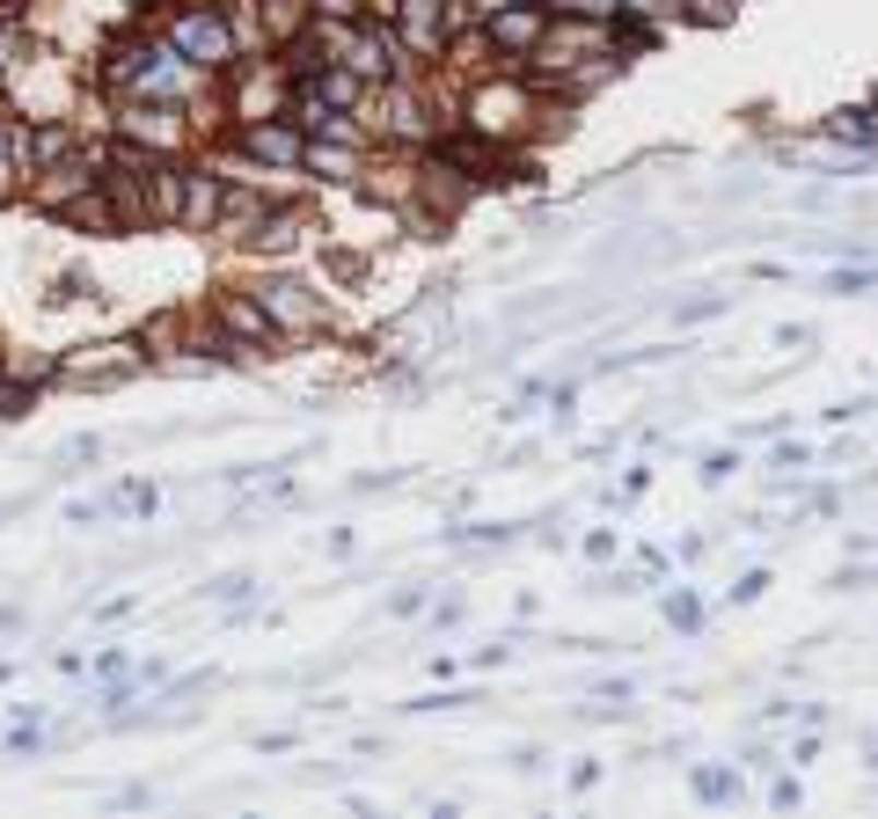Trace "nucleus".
Instances as JSON below:
<instances>
[{
	"label": "nucleus",
	"mask_w": 878,
	"mask_h": 819,
	"mask_svg": "<svg viewBox=\"0 0 878 819\" xmlns=\"http://www.w3.org/2000/svg\"><path fill=\"white\" fill-rule=\"evenodd\" d=\"M183 45H191V51H205V59H220V29L205 23V15H191V23H183Z\"/></svg>",
	"instance_id": "obj_1"
},
{
	"label": "nucleus",
	"mask_w": 878,
	"mask_h": 819,
	"mask_svg": "<svg viewBox=\"0 0 878 819\" xmlns=\"http://www.w3.org/2000/svg\"><path fill=\"white\" fill-rule=\"evenodd\" d=\"M696 791H703V797H732V791H739V783H732L725 769H703V775H696Z\"/></svg>",
	"instance_id": "obj_2"
},
{
	"label": "nucleus",
	"mask_w": 878,
	"mask_h": 819,
	"mask_svg": "<svg viewBox=\"0 0 878 819\" xmlns=\"http://www.w3.org/2000/svg\"><path fill=\"white\" fill-rule=\"evenodd\" d=\"M191 219H213V183H191Z\"/></svg>",
	"instance_id": "obj_3"
}]
</instances>
